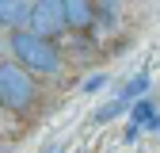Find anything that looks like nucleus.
<instances>
[{
	"label": "nucleus",
	"instance_id": "1a4fd4ad",
	"mask_svg": "<svg viewBox=\"0 0 160 153\" xmlns=\"http://www.w3.org/2000/svg\"><path fill=\"white\" fill-rule=\"evenodd\" d=\"M0 50H4V27H0Z\"/></svg>",
	"mask_w": 160,
	"mask_h": 153
},
{
	"label": "nucleus",
	"instance_id": "20e7f679",
	"mask_svg": "<svg viewBox=\"0 0 160 153\" xmlns=\"http://www.w3.org/2000/svg\"><path fill=\"white\" fill-rule=\"evenodd\" d=\"M31 12H34V0H0V27L4 31H27L31 27Z\"/></svg>",
	"mask_w": 160,
	"mask_h": 153
},
{
	"label": "nucleus",
	"instance_id": "9d476101",
	"mask_svg": "<svg viewBox=\"0 0 160 153\" xmlns=\"http://www.w3.org/2000/svg\"><path fill=\"white\" fill-rule=\"evenodd\" d=\"M0 107H4V103H0Z\"/></svg>",
	"mask_w": 160,
	"mask_h": 153
},
{
	"label": "nucleus",
	"instance_id": "423d86ee",
	"mask_svg": "<svg viewBox=\"0 0 160 153\" xmlns=\"http://www.w3.org/2000/svg\"><path fill=\"white\" fill-rule=\"evenodd\" d=\"M152 111H156V100H149V96H141V100L133 103V115H130V130H126V138H130V142L137 138V130H141V126H149V123L156 119Z\"/></svg>",
	"mask_w": 160,
	"mask_h": 153
},
{
	"label": "nucleus",
	"instance_id": "0eeeda50",
	"mask_svg": "<svg viewBox=\"0 0 160 153\" xmlns=\"http://www.w3.org/2000/svg\"><path fill=\"white\" fill-rule=\"evenodd\" d=\"M145 88H149V73H137L133 81L118 92V100H126V103H137V96H145Z\"/></svg>",
	"mask_w": 160,
	"mask_h": 153
},
{
	"label": "nucleus",
	"instance_id": "7ed1b4c3",
	"mask_svg": "<svg viewBox=\"0 0 160 153\" xmlns=\"http://www.w3.org/2000/svg\"><path fill=\"white\" fill-rule=\"evenodd\" d=\"M31 31L42 34V38H57L61 31H69V19H65V0H34V12H31Z\"/></svg>",
	"mask_w": 160,
	"mask_h": 153
},
{
	"label": "nucleus",
	"instance_id": "f257e3e1",
	"mask_svg": "<svg viewBox=\"0 0 160 153\" xmlns=\"http://www.w3.org/2000/svg\"><path fill=\"white\" fill-rule=\"evenodd\" d=\"M8 50H12V61L31 69L34 76H57L61 73V50L53 46V38L34 34L31 27L8 34Z\"/></svg>",
	"mask_w": 160,
	"mask_h": 153
},
{
	"label": "nucleus",
	"instance_id": "39448f33",
	"mask_svg": "<svg viewBox=\"0 0 160 153\" xmlns=\"http://www.w3.org/2000/svg\"><path fill=\"white\" fill-rule=\"evenodd\" d=\"M65 19H69V31H88L99 19V4L95 0H65Z\"/></svg>",
	"mask_w": 160,
	"mask_h": 153
},
{
	"label": "nucleus",
	"instance_id": "f03ea898",
	"mask_svg": "<svg viewBox=\"0 0 160 153\" xmlns=\"http://www.w3.org/2000/svg\"><path fill=\"white\" fill-rule=\"evenodd\" d=\"M38 100V81L34 73L19 61H0V103L8 111H31Z\"/></svg>",
	"mask_w": 160,
	"mask_h": 153
},
{
	"label": "nucleus",
	"instance_id": "6e6552de",
	"mask_svg": "<svg viewBox=\"0 0 160 153\" xmlns=\"http://www.w3.org/2000/svg\"><path fill=\"white\" fill-rule=\"evenodd\" d=\"M145 130H160V111H156V119H152V123H149Z\"/></svg>",
	"mask_w": 160,
	"mask_h": 153
}]
</instances>
